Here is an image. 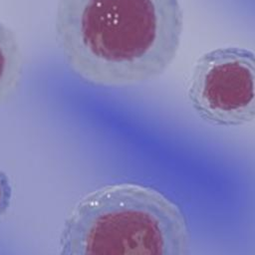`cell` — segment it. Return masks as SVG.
Masks as SVG:
<instances>
[{"instance_id": "obj_1", "label": "cell", "mask_w": 255, "mask_h": 255, "mask_svg": "<svg viewBox=\"0 0 255 255\" xmlns=\"http://www.w3.org/2000/svg\"><path fill=\"white\" fill-rule=\"evenodd\" d=\"M179 0H59L56 41L80 81L116 88L162 75L179 50Z\"/></svg>"}, {"instance_id": "obj_2", "label": "cell", "mask_w": 255, "mask_h": 255, "mask_svg": "<svg viewBox=\"0 0 255 255\" xmlns=\"http://www.w3.org/2000/svg\"><path fill=\"white\" fill-rule=\"evenodd\" d=\"M58 255H191L188 222L180 206L157 188L106 184L72 207Z\"/></svg>"}, {"instance_id": "obj_3", "label": "cell", "mask_w": 255, "mask_h": 255, "mask_svg": "<svg viewBox=\"0 0 255 255\" xmlns=\"http://www.w3.org/2000/svg\"><path fill=\"white\" fill-rule=\"evenodd\" d=\"M254 53L229 46L212 49L194 63L186 95L195 114L217 127H239L253 122Z\"/></svg>"}, {"instance_id": "obj_4", "label": "cell", "mask_w": 255, "mask_h": 255, "mask_svg": "<svg viewBox=\"0 0 255 255\" xmlns=\"http://www.w3.org/2000/svg\"><path fill=\"white\" fill-rule=\"evenodd\" d=\"M24 60L14 31L0 21V105L18 91L23 77Z\"/></svg>"}, {"instance_id": "obj_5", "label": "cell", "mask_w": 255, "mask_h": 255, "mask_svg": "<svg viewBox=\"0 0 255 255\" xmlns=\"http://www.w3.org/2000/svg\"><path fill=\"white\" fill-rule=\"evenodd\" d=\"M13 198V187L8 174L0 168V220L8 213Z\"/></svg>"}]
</instances>
